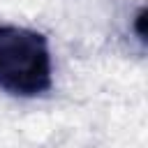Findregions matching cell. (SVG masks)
<instances>
[{"label":"cell","mask_w":148,"mask_h":148,"mask_svg":"<svg viewBox=\"0 0 148 148\" xmlns=\"http://www.w3.org/2000/svg\"><path fill=\"white\" fill-rule=\"evenodd\" d=\"M53 86V58L44 32L0 25V88L14 97H39Z\"/></svg>","instance_id":"cell-1"},{"label":"cell","mask_w":148,"mask_h":148,"mask_svg":"<svg viewBox=\"0 0 148 148\" xmlns=\"http://www.w3.org/2000/svg\"><path fill=\"white\" fill-rule=\"evenodd\" d=\"M132 32L141 44H146V7H139L136 14L132 16Z\"/></svg>","instance_id":"cell-2"}]
</instances>
